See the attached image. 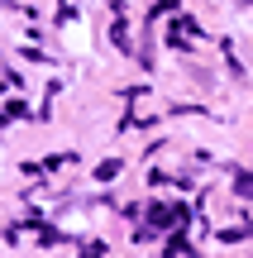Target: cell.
<instances>
[{
  "label": "cell",
  "instance_id": "obj_1",
  "mask_svg": "<svg viewBox=\"0 0 253 258\" xmlns=\"http://www.w3.org/2000/svg\"><path fill=\"white\" fill-rule=\"evenodd\" d=\"M234 186H239L244 196H253V172H239V177H234Z\"/></svg>",
  "mask_w": 253,
  "mask_h": 258
}]
</instances>
